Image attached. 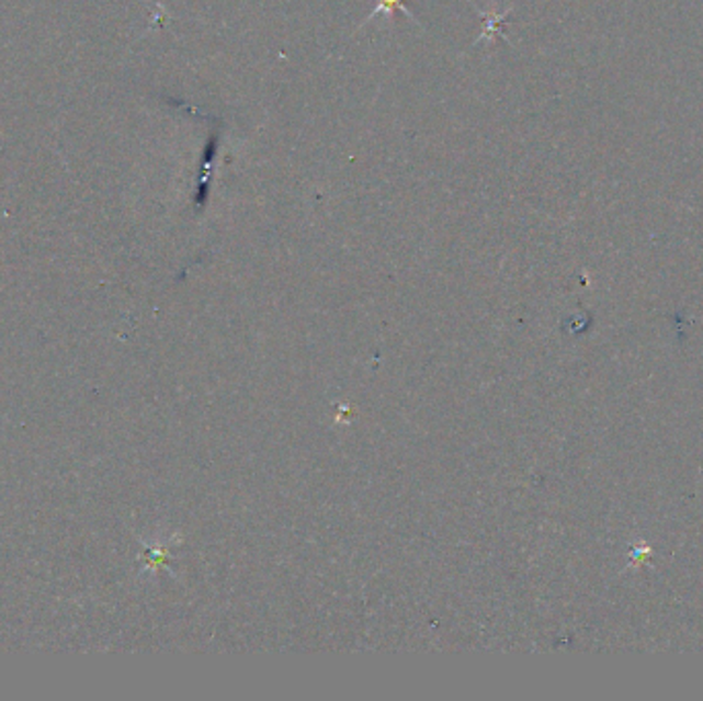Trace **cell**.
<instances>
[{
  "mask_svg": "<svg viewBox=\"0 0 703 701\" xmlns=\"http://www.w3.org/2000/svg\"><path fill=\"white\" fill-rule=\"evenodd\" d=\"M381 13H385V15L404 13V15L408 16V19H411V21L416 23V19H413V15L408 11V7H406V0H376V9L371 13V15L366 16L364 25H366L368 21H373L376 15H381Z\"/></svg>",
  "mask_w": 703,
  "mask_h": 701,
  "instance_id": "6da1fadb",
  "label": "cell"
}]
</instances>
